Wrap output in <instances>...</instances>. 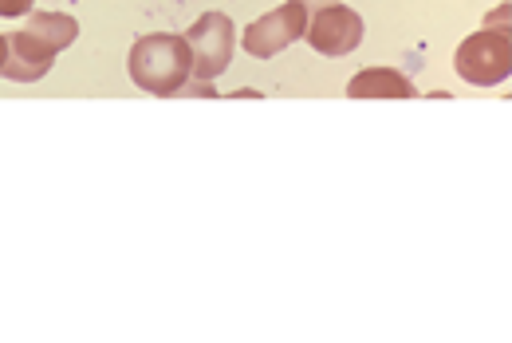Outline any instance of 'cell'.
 <instances>
[{
  "mask_svg": "<svg viewBox=\"0 0 512 343\" xmlns=\"http://www.w3.org/2000/svg\"><path fill=\"white\" fill-rule=\"evenodd\" d=\"M130 79L142 91L158 95V99L178 95L193 79V56L186 36L154 32V36L134 40V48H130Z\"/></svg>",
  "mask_w": 512,
  "mask_h": 343,
  "instance_id": "cell-1",
  "label": "cell"
},
{
  "mask_svg": "<svg viewBox=\"0 0 512 343\" xmlns=\"http://www.w3.org/2000/svg\"><path fill=\"white\" fill-rule=\"evenodd\" d=\"M186 44H190V56H193V79L217 83V75H225L229 60H233L237 28H233V20L225 12H205L190 32H186Z\"/></svg>",
  "mask_w": 512,
  "mask_h": 343,
  "instance_id": "cell-2",
  "label": "cell"
},
{
  "mask_svg": "<svg viewBox=\"0 0 512 343\" xmlns=\"http://www.w3.org/2000/svg\"><path fill=\"white\" fill-rule=\"evenodd\" d=\"M453 68L461 79L477 83V87H493L505 83L512 71V44L509 32H477L457 48Z\"/></svg>",
  "mask_w": 512,
  "mask_h": 343,
  "instance_id": "cell-3",
  "label": "cell"
},
{
  "mask_svg": "<svg viewBox=\"0 0 512 343\" xmlns=\"http://www.w3.org/2000/svg\"><path fill=\"white\" fill-rule=\"evenodd\" d=\"M308 28V4L304 0H288L280 4L276 12L260 16L245 28V52L256 56V60H268L276 52H284L288 44H296Z\"/></svg>",
  "mask_w": 512,
  "mask_h": 343,
  "instance_id": "cell-4",
  "label": "cell"
},
{
  "mask_svg": "<svg viewBox=\"0 0 512 343\" xmlns=\"http://www.w3.org/2000/svg\"><path fill=\"white\" fill-rule=\"evenodd\" d=\"M308 44L323 56H347L363 44V16L347 4H327L312 16V24L304 28Z\"/></svg>",
  "mask_w": 512,
  "mask_h": 343,
  "instance_id": "cell-5",
  "label": "cell"
},
{
  "mask_svg": "<svg viewBox=\"0 0 512 343\" xmlns=\"http://www.w3.org/2000/svg\"><path fill=\"white\" fill-rule=\"evenodd\" d=\"M4 44H8V52H4L0 75H4V79H16V83H36V79H44L48 68H52V60H56V52H52L48 44H40L36 36H28V32L4 36Z\"/></svg>",
  "mask_w": 512,
  "mask_h": 343,
  "instance_id": "cell-6",
  "label": "cell"
},
{
  "mask_svg": "<svg viewBox=\"0 0 512 343\" xmlns=\"http://www.w3.org/2000/svg\"><path fill=\"white\" fill-rule=\"evenodd\" d=\"M351 99H418V87L394 68H367L347 83Z\"/></svg>",
  "mask_w": 512,
  "mask_h": 343,
  "instance_id": "cell-7",
  "label": "cell"
},
{
  "mask_svg": "<svg viewBox=\"0 0 512 343\" xmlns=\"http://www.w3.org/2000/svg\"><path fill=\"white\" fill-rule=\"evenodd\" d=\"M24 32H28V36H36L40 44H48L52 52H64V48L75 44L79 24H75L71 16H64V12H32Z\"/></svg>",
  "mask_w": 512,
  "mask_h": 343,
  "instance_id": "cell-8",
  "label": "cell"
},
{
  "mask_svg": "<svg viewBox=\"0 0 512 343\" xmlns=\"http://www.w3.org/2000/svg\"><path fill=\"white\" fill-rule=\"evenodd\" d=\"M178 95H197V99H217V87L213 83H205V79H193V83H186Z\"/></svg>",
  "mask_w": 512,
  "mask_h": 343,
  "instance_id": "cell-9",
  "label": "cell"
},
{
  "mask_svg": "<svg viewBox=\"0 0 512 343\" xmlns=\"http://www.w3.org/2000/svg\"><path fill=\"white\" fill-rule=\"evenodd\" d=\"M32 12V0H0V16H24Z\"/></svg>",
  "mask_w": 512,
  "mask_h": 343,
  "instance_id": "cell-10",
  "label": "cell"
},
{
  "mask_svg": "<svg viewBox=\"0 0 512 343\" xmlns=\"http://www.w3.org/2000/svg\"><path fill=\"white\" fill-rule=\"evenodd\" d=\"M229 99H260V91H245V87H241V91H233Z\"/></svg>",
  "mask_w": 512,
  "mask_h": 343,
  "instance_id": "cell-11",
  "label": "cell"
},
{
  "mask_svg": "<svg viewBox=\"0 0 512 343\" xmlns=\"http://www.w3.org/2000/svg\"><path fill=\"white\" fill-rule=\"evenodd\" d=\"M4 52H8V44H4V36H0V64H4Z\"/></svg>",
  "mask_w": 512,
  "mask_h": 343,
  "instance_id": "cell-12",
  "label": "cell"
}]
</instances>
